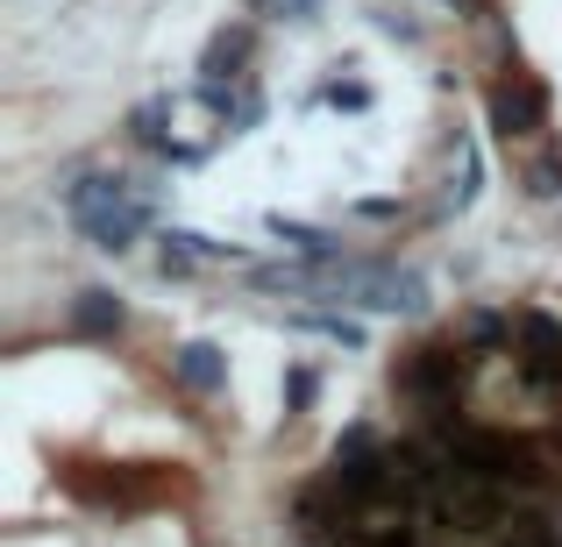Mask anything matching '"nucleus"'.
<instances>
[{"label":"nucleus","instance_id":"obj_14","mask_svg":"<svg viewBox=\"0 0 562 547\" xmlns=\"http://www.w3.org/2000/svg\"><path fill=\"white\" fill-rule=\"evenodd\" d=\"M314 398H321V377L306 363H292L285 369V412H314Z\"/></svg>","mask_w":562,"mask_h":547},{"label":"nucleus","instance_id":"obj_11","mask_svg":"<svg viewBox=\"0 0 562 547\" xmlns=\"http://www.w3.org/2000/svg\"><path fill=\"white\" fill-rule=\"evenodd\" d=\"M249 29H221L214 43L200 50V71H214V79H243V65H249Z\"/></svg>","mask_w":562,"mask_h":547},{"label":"nucleus","instance_id":"obj_6","mask_svg":"<svg viewBox=\"0 0 562 547\" xmlns=\"http://www.w3.org/2000/svg\"><path fill=\"white\" fill-rule=\"evenodd\" d=\"M263 228H271V242H285L292 257H306V263H335V257H342V235H335V228H314V220H285V214H271Z\"/></svg>","mask_w":562,"mask_h":547},{"label":"nucleus","instance_id":"obj_8","mask_svg":"<svg viewBox=\"0 0 562 547\" xmlns=\"http://www.w3.org/2000/svg\"><path fill=\"white\" fill-rule=\"evenodd\" d=\"M171 122H179V100L171 93H150V100H136V114H128V143H143V150H165L171 143Z\"/></svg>","mask_w":562,"mask_h":547},{"label":"nucleus","instance_id":"obj_15","mask_svg":"<svg viewBox=\"0 0 562 547\" xmlns=\"http://www.w3.org/2000/svg\"><path fill=\"white\" fill-rule=\"evenodd\" d=\"M257 14H271V22H314L321 0H249Z\"/></svg>","mask_w":562,"mask_h":547},{"label":"nucleus","instance_id":"obj_19","mask_svg":"<svg viewBox=\"0 0 562 547\" xmlns=\"http://www.w3.org/2000/svg\"><path fill=\"white\" fill-rule=\"evenodd\" d=\"M357 220H406L398 200H357Z\"/></svg>","mask_w":562,"mask_h":547},{"label":"nucleus","instance_id":"obj_3","mask_svg":"<svg viewBox=\"0 0 562 547\" xmlns=\"http://www.w3.org/2000/svg\"><path fill=\"white\" fill-rule=\"evenodd\" d=\"M484 107H492V128L506 143L513 136H541V128H549V86L527 79V71H506V79H492Z\"/></svg>","mask_w":562,"mask_h":547},{"label":"nucleus","instance_id":"obj_17","mask_svg":"<svg viewBox=\"0 0 562 547\" xmlns=\"http://www.w3.org/2000/svg\"><path fill=\"white\" fill-rule=\"evenodd\" d=\"M249 128H263V93H257V86H249V93H243V107H235L228 136H249Z\"/></svg>","mask_w":562,"mask_h":547},{"label":"nucleus","instance_id":"obj_4","mask_svg":"<svg viewBox=\"0 0 562 547\" xmlns=\"http://www.w3.org/2000/svg\"><path fill=\"white\" fill-rule=\"evenodd\" d=\"M171 377H179L186 391L214 398V391H228V356H221L214 342H179L171 349Z\"/></svg>","mask_w":562,"mask_h":547},{"label":"nucleus","instance_id":"obj_2","mask_svg":"<svg viewBox=\"0 0 562 547\" xmlns=\"http://www.w3.org/2000/svg\"><path fill=\"white\" fill-rule=\"evenodd\" d=\"M470 369H477V356H470L456 334H449V342H420V349H406V356L392 363V391L406 398V406H427V398H463Z\"/></svg>","mask_w":562,"mask_h":547},{"label":"nucleus","instance_id":"obj_10","mask_svg":"<svg viewBox=\"0 0 562 547\" xmlns=\"http://www.w3.org/2000/svg\"><path fill=\"white\" fill-rule=\"evenodd\" d=\"M477 192H484V157H477L470 136H456V179H449V192H441V206H449V214H470Z\"/></svg>","mask_w":562,"mask_h":547},{"label":"nucleus","instance_id":"obj_20","mask_svg":"<svg viewBox=\"0 0 562 547\" xmlns=\"http://www.w3.org/2000/svg\"><path fill=\"white\" fill-rule=\"evenodd\" d=\"M435 8H456V14H463V8H477V0H435Z\"/></svg>","mask_w":562,"mask_h":547},{"label":"nucleus","instance_id":"obj_12","mask_svg":"<svg viewBox=\"0 0 562 547\" xmlns=\"http://www.w3.org/2000/svg\"><path fill=\"white\" fill-rule=\"evenodd\" d=\"M306 107H349V114H363V107H371V86H357V79H328L314 100H306Z\"/></svg>","mask_w":562,"mask_h":547},{"label":"nucleus","instance_id":"obj_9","mask_svg":"<svg viewBox=\"0 0 562 547\" xmlns=\"http://www.w3.org/2000/svg\"><path fill=\"white\" fill-rule=\"evenodd\" d=\"M292 328H300V334H321V342H335V349H371V328H363L357 314H335V306L292 314Z\"/></svg>","mask_w":562,"mask_h":547},{"label":"nucleus","instance_id":"obj_13","mask_svg":"<svg viewBox=\"0 0 562 547\" xmlns=\"http://www.w3.org/2000/svg\"><path fill=\"white\" fill-rule=\"evenodd\" d=\"M527 192H535V200H562V150H549V157L527 164Z\"/></svg>","mask_w":562,"mask_h":547},{"label":"nucleus","instance_id":"obj_1","mask_svg":"<svg viewBox=\"0 0 562 547\" xmlns=\"http://www.w3.org/2000/svg\"><path fill=\"white\" fill-rule=\"evenodd\" d=\"M57 206H65V220L100 249V257H128V249H136V235L157 220V206L136 192V179L100 171V164H65Z\"/></svg>","mask_w":562,"mask_h":547},{"label":"nucleus","instance_id":"obj_18","mask_svg":"<svg viewBox=\"0 0 562 547\" xmlns=\"http://www.w3.org/2000/svg\"><path fill=\"white\" fill-rule=\"evenodd\" d=\"M363 448H378V426H371V420L342 426V441H335V455H363Z\"/></svg>","mask_w":562,"mask_h":547},{"label":"nucleus","instance_id":"obj_5","mask_svg":"<svg viewBox=\"0 0 562 547\" xmlns=\"http://www.w3.org/2000/svg\"><path fill=\"white\" fill-rule=\"evenodd\" d=\"M122 320H128V306L114 299L108 285H86L79 299H71V334H86V342H114Z\"/></svg>","mask_w":562,"mask_h":547},{"label":"nucleus","instance_id":"obj_16","mask_svg":"<svg viewBox=\"0 0 562 547\" xmlns=\"http://www.w3.org/2000/svg\"><path fill=\"white\" fill-rule=\"evenodd\" d=\"M371 22L384 29V36H398V43H420V22H413V14H406V8H378V14H371Z\"/></svg>","mask_w":562,"mask_h":547},{"label":"nucleus","instance_id":"obj_7","mask_svg":"<svg viewBox=\"0 0 562 547\" xmlns=\"http://www.w3.org/2000/svg\"><path fill=\"white\" fill-rule=\"evenodd\" d=\"M449 334L470 349V356H492V349H513V314H498V306H470Z\"/></svg>","mask_w":562,"mask_h":547}]
</instances>
